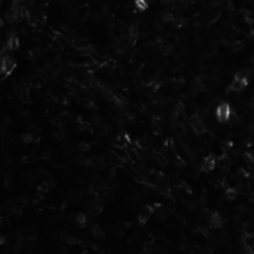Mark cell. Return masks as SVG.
<instances>
[{
    "instance_id": "cell-10",
    "label": "cell",
    "mask_w": 254,
    "mask_h": 254,
    "mask_svg": "<svg viewBox=\"0 0 254 254\" xmlns=\"http://www.w3.org/2000/svg\"><path fill=\"white\" fill-rule=\"evenodd\" d=\"M226 197H227V199L228 200H233V199H235V197H236V192H235V190H228L226 192Z\"/></svg>"
},
{
    "instance_id": "cell-8",
    "label": "cell",
    "mask_w": 254,
    "mask_h": 254,
    "mask_svg": "<svg viewBox=\"0 0 254 254\" xmlns=\"http://www.w3.org/2000/svg\"><path fill=\"white\" fill-rule=\"evenodd\" d=\"M21 178H22L23 181H24L25 183H27V184H30V183L35 181L34 177L32 176V174L30 172H29V173H23L21 175Z\"/></svg>"
},
{
    "instance_id": "cell-2",
    "label": "cell",
    "mask_w": 254,
    "mask_h": 254,
    "mask_svg": "<svg viewBox=\"0 0 254 254\" xmlns=\"http://www.w3.org/2000/svg\"><path fill=\"white\" fill-rule=\"evenodd\" d=\"M248 84H249L248 76L244 73L240 72L235 75L234 79L229 85V90L233 91V92H239V91L243 90L244 88H246Z\"/></svg>"
},
{
    "instance_id": "cell-7",
    "label": "cell",
    "mask_w": 254,
    "mask_h": 254,
    "mask_svg": "<svg viewBox=\"0 0 254 254\" xmlns=\"http://www.w3.org/2000/svg\"><path fill=\"white\" fill-rule=\"evenodd\" d=\"M135 8L139 11H145L148 9V2L146 1H142V0H138L134 3Z\"/></svg>"
},
{
    "instance_id": "cell-5",
    "label": "cell",
    "mask_w": 254,
    "mask_h": 254,
    "mask_svg": "<svg viewBox=\"0 0 254 254\" xmlns=\"http://www.w3.org/2000/svg\"><path fill=\"white\" fill-rule=\"evenodd\" d=\"M152 212H153V209H152L151 206H144V208H142V209L140 211L139 220H140L142 223H144L150 217H151Z\"/></svg>"
},
{
    "instance_id": "cell-1",
    "label": "cell",
    "mask_w": 254,
    "mask_h": 254,
    "mask_svg": "<svg viewBox=\"0 0 254 254\" xmlns=\"http://www.w3.org/2000/svg\"><path fill=\"white\" fill-rule=\"evenodd\" d=\"M215 117L219 121L220 123H226L230 121V119L233 116V110L230 106L229 103L227 102H221L219 103L214 111Z\"/></svg>"
},
{
    "instance_id": "cell-3",
    "label": "cell",
    "mask_w": 254,
    "mask_h": 254,
    "mask_svg": "<svg viewBox=\"0 0 254 254\" xmlns=\"http://www.w3.org/2000/svg\"><path fill=\"white\" fill-rule=\"evenodd\" d=\"M190 124H191L192 128H193L194 132L197 135H203L206 131V123L200 115H197V114L193 115L190 119Z\"/></svg>"
},
{
    "instance_id": "cell-16",
    "label": "cell",
    "mask_w": 254,
    "mask_h": 254,
    "mask_svg": "<svg viewBox=\"0 0 254 254\" xmlns=\"http://www.w3.org/2000/svg\"><path fill=\"white\" fill-rule=\"evenodd\" d=\"M3 25V21H2V19L0 18V27H1V26Z\"/></svg>"
},
{
    "instance_id": "cell-12",
    "label": "cell",
    "mask_w": 254,
    "mask_h": 254,
    "mask_svg": "<svg viewBox=\"0 0 254 254\" xmlns=\"http://www.w3.org/2000/svg\"><path fill=\"white\" fill-rule=\"evenodd\" d=\"M200 252H202V254H211V249L208 246H203L202 248V250H200Z\"/></svg>"
},
{
    "instance_id": "cell-14",
    "label": "cell",
    "mask_w": 254,
    "mask_h": 254,
    "mask_svg": "<svg viewBox=\"0 0 254 254\" xmlns=\"http://www.w3.org/2000/svg\"><path fill=\"white\" fill-rule=\"evenodd\" d=\"M3 161H4L5 164H10L11 163V158L10 157H5Z\"/></svg>"
},
{
    "instance_id": "cell-15",
    "label": "cell",
    "mask_w": 254,
    "mask_h": 254,
    "mask_svg": "<svg viewBox=\"0 0 254 254\" xmlns=\"http://www.w3.org/2000/svg\"><path fill=\"white\" fill-rule=\"evenodd\" d=\"M2 225H3V218L0 217V227H1Z\"/></svg>"
},
{
    "instance_id": "cell-13",
    "label": "cell",
    "mask_w": 254,
    "mask_h": 254,
    "mask_svg": "<svg viewBox=\"0 0 254 254\" xmlns=\"http://www.w3.org/2000/svg\"><path fill=\"white\" fill-rule=\"evenodd\" d=\"M5 242H6V237L4 235H0V246L3 245Z\"/></svg>"
},
{
    "instance_id": "cell-6",
    "label": "cell",
    "mask_w": 254,
    "mask_h": 254,
    "mask_svg": "<svg viewBox=\"0 0 254 254\" xmlns=\"http://www.w3.org/2000/svg\"><path fill=\"white\" fill-rule=\"evenodd\" d=\"M14 211H15V205H14L12 202L5 203L4 205L1 206V212L5 215L12 214V212H14Z\"/></svg>"
},
{
    "instance_id": "cell-9",
    "label": "cell",
    "mask_w": 254,
    "mask_h": 254,
    "mask_svg": "<svg viewBox=\"0 0 254 254\" xmlns=\"http://www.w3.org/2000/svg\"><path fill=\"white\" fill-rule=\"evenodd\" d=\"M76 222H78L79 224H81V225H84V224L87 222V215H85L84 214H76Z\"/></svg>"
},
{
    "instance_id": "cell-4",
    "label": "cell",
    "mask_w": 254,
    "mask_h": 254,
    "mask_svg": "<svg viewBox=\"0 0 254 254\" xmlns=\"http://www.w3.org/2000/svg\"><path fill=\"white\" fill-rule=\"evenodd\" d=\"M217 166V160L212 155L206 156L205 159H203L202 163V169L206 172H211Z\"/></svg>"
},
{
    "instance_id": "cell-11",
    "label": "cell",
    "mask_w": 254,
    "mask_h": 254,
    "mask_svg": "<svg viewBox=\"0 0 254 254\" xmlns=\"http://www.w3.org/2000/svg\"><path fill=\"white\" fill-rule=\"evenodd\" d=\"M91 230H92L93 234L96 236V237H100L102 234H101V231H100V229L98 228V226L97 225H93L92 227H91Z\"/></svg>"
}]
</instances>
